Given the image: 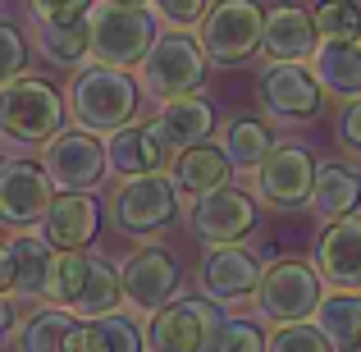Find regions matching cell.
<instances>
[{"instance_id":"obj_9","label":"cell","mask_w":361,"mask_h":352,"mask_svg":"<svg viewBox=\"0 0 361 352\" xmlns=\"http://www.w3.org/2000/svg\"><path fill=\"white\" fill-rule=\"evenodd\" d=\"M101 174H106V147L87 128H69L51 138V147H46V178H51V188L87 193Z\"/></svg>"},{"instance_id":"obj_14","label":"cell","mask_w":361,"mask_h":352,"mask_svg":"<svg viewBox=\"0 0 361 352\" xmlns=\"http://www.w3.org/2000/svg\"><path fill=\"white\" fill-rule=\"evenodd\" d=\"M256 284H261V265H256V256L247 252V247L220 243V247L206 252V261H202V289L211 293V302L247 298V293H256Z\"/></svg>"},{"instance_id":"obj_29","label":"cell","mask_w":361,"mask_h":352,"mask_svg":"<svg viewBox=\"0 0 361 352\" xmlns=\"http://www.w3.org/2000/svg\"><path fill=\"white\" fill-rule=\"evenodd\" d=\"M87 270H92V256L82 252H64V256H51V270H46V289L42 298H51L55 307H73L87 284Z\"/></svg>"},{"instance_id":"obj_5","label":"cell","mask_w":361,"mask_h":352,"mask_svg":"<svg viewBox=\"0 0 361 352\" xmlns=\"http://www.w3.org/2000/svg\"><path fill=\"white\" fill-rule=\"evenodd\" d=\"M261 37H265V14L256 0H215L206 9V23L197 42H202L206 60L238 64L261 51Z\"/></svg>"},{"instance_id":"obj_37","label":"cell","mask_w":361,"mask_h":352,"mask_svg":"<svg viewBox=\"0 0 361 352\" xmlns=\"http://www.w3.org/2000/svg\"><path fill=\"white\" fill-rule=\"evenodd\" d=\"M156 14L169 18V23H178V28H188L206 14V0H156Z\"/></svg>"},{"instance_id":"obj_28","label":"cell","mask_w":361,"mask_h":352,"mask_svg":"<svg viewBox=\"0 0 361 352\" xmlns=\"http://www.w3.org/2000/svg\"><path fill=\"white\" fill-rule=\"evenodd\" d=\"M224 160L229 165H238V169H261V160L270 156V147H274V138H270V128H265L261 119H233L229 128H224Z\"/></svg>"},{"instance_id":"obj_40","label":"cell","mask_w":361,"mask_h":352,"mask_svg":"<svg viewBox=\"0 0 361 352\" xmlns=\"http://www.w3.org/2000/svg\"><path fill=\"white\" fill-rule=\"evenodd\" d=\"M14 289V261H9V247H0V293Z\"/></svg>"},{"instance_id":"obj_25","label":"cell","mask_w":361,"mask_h":352,"mask_svg":"<svg viewBox=\"0 0 361 352\" xmlns=\"http://www.w3.org/2000/svg\"><path fill=\"white\" fill-rule=\"evenodd\" d=\"M229 160H224V151L220 147H188V151H178V160H174V183L183 188V193H215V188H224L229 183Z\"/></svg>"},{"instance_id":"obj_2","label":"cell","mask_w":361,"mask_h":352,"mask_svg":"<svg viewBox=\"0 0 361 352\" xmlns=\"http://www.w3.org/2000/svg\"><path fill=\"white\" fill-rule=\"evenodd\" d=\"M87 28L97 64H110V69L142 64V55L156 42V18L147 14V5H110L106 0L87 14Z\"/></svg>"},{"instance_id":"obj_16","label":"cell","mask_w":361,"mask_h":352,"mask_svg":"<svg viewBox=\"0 0 361 352\" xmlns=\"http://www.w3.org/2000/svg\"><path fill=\"white\" fill-rule=\"evenodd\" d=\"M165 160H169V147L160 142V133L151 123H123L106 142V165L128 174V178L133 174H160Z\"/></svg>"},{"instance_id":"obj_3","label":"cell","mask_w":361,"mask_h":352,"mask_svg":"<svg viewBox=\"0 0 361 352\" xmlns=\"http://www.w3.org/2000/svg\"><path fill=\"white\" fill-rule=\"evenodd\" d=\"M64 106L60 92L42 78H9L0 83V133L14 142H51L60 133Z\"/></svg>"},{"instance_id":"obj_18","label":"cell","mask_w":361,"mask_h":352,"mask_svg":"<svg viewBox=\"0 0 361 352\" xmlns=\"http://www.w3.org/2000/svg\"><path fill=\"white\" fill-rule=\"evenodd\" d=\"M97 220H101V206L87 193H64L46 211V243L60 247V252H82L97 238Z\"/></svg>"},{"instance_id":"obj_32","label":"cell","mask_w":361,"mask_h":352,"mask_svg":"<svg viewBox=\"0 0 361 352\" xmlns=\"http://www.w3.org/2000/svg\"><path fill=\"white\" fill-rule=\"evenodd\" d=\"M311 23H316V37H325V42H361V5L357 0H320Z\"/></svg>"},{"instance_id":"obj_13","label":"cell","mask_w":361,"mask_h":352,"mask_svg":"<svg viewBox=\"0 0 361 352\" xmlns=\"http://www.w3.org/2000/svg\"><path fill=\"white\" fill-rule=\"evenodd\" d=\"M192 229L206 238L211 247L220 243H238L243 233L256 229V202L238 188H215V193H202L192 211Z\"/></svg>"},{"instance_id":"obj_22","label":"cell","mask_w":361,"mask_h":352,"mask_svg":"<svg viewBox=\"0 0 361 352\" xmlns=\"http://www.w3.org/2000/svg\"><path fill=\"white\" fill-rule=\"evenodd\" d=\"M316 83L320 92H334V97H361V46L357 42H320L316 46Z\"/></svg>"},{"instance_id":"obj_27","label":"cell","mask_w":361,"mask_h":352,"mask_svg":"<svg viewBox=\"0 0 361 352\" xmlns=\"http://www.w3.org/2000/svg\"><path fill=\"white\" fill-rule=\"evenodd\" d=\"M9 261H14V293L23 298H37L46 289V270H51V247L32 233H18L9 238Z\"/></svg>"},{"instance_id":"obj_12","label":"cell","mask_w":361,"mask_h":352,"mask_svg":"<svg viewBox=\"0 0 361 352\" xmlns=\"http://www.w3.org/2000/svg\"><path fill=\"white\" fill-rule=\"evenodd\" d=\"M261 197L270 206H302L316 183V160L307 147H270V156L261 160Z\"/></svg>"},{"instance_id":"obj_33","label":"cell","mask_w":361,"mask_h":352,"mask_svg":"<svg viewBox=\"0 0 361 352\" xmlns=\"http://www.w3.org/2000/svg\"><path fill=\"white\" fill-rule=\"evenodd\" d=\"M206 352H265V334L252 320H224L211 334V348Z\"/></svg>"},{"instance_id":"obj_17","label":"cell","mask_w":361,"mask_h":352,"mask_svg":"<svg viewBox=\"0 0 361 352\" xmlns=\"http://www.w3.org/2000/svg\"><path fill=\"white\" fill-rule=\"evenodd\" d=\"M316 265L329 284L361 293V220H334L316 247Z\"/></svg>"},{"instance_id":"obj_10","label":"cell","mask_w":361,"mask_h":352,"mask_svg":"<svg viewBox=\"0 0 361 352\" xmlns=\"http://www.w3.org/2000/svg\"><path fill=\"white\" fill-rule=\"evenodd\" d=\"M174 211H178V197H174V183L165 174H133L115 193V220L128 233L165 229L174 220Z\"/></svg>"},{"instance_id":"obj_21","label":"cell","mask_w":361,"mask_h":352,"mask_svg":"<svg viewBox=\"0 0 361 352\" xmlns=\"http://www.w3.org/2000/svg\"><path fill=\"white\" fill-rule=\"evenodd\" d=\"M211 123H215L211 101H202V97H174V101H165V110L156 115L151 128L160 133V142H165L169 151H188V147H197V142H206Z\"/></svg>"},{"instance_id":"obj_20","label":"cell","mask_w":361,"mask_h":352,"mask_svg":"<svg viewBox=\"0 0 361 352\" xmlns=\"http://www.w3.org/2000/svg\"><path fill=\"white\" fill-rule=\"evenodd\" d=\"M64 352H147V334L128 316L110 311V316L82 320V325L73 320L69 339H64Z\"/></svg>"},{"instance_id":"obj_36","label":"cell","mask_w":361,"mask_h":352,"mask_svg":"<svg viewBox=\"0 0 361 352\" xmlns=\"http://www.w3.org/2000/svg\"><path fill=\"white\" fill-rule=\"evenodd\" d=\"M92 0H32L37 23H60V18H82Z\"/></svg>"},{"instance_id":"obj_24","label":"cell","mask_w":361,"mask_h":352,"mask_svg":"<svg viewBox=\"0 0 361 352\" xmlns=\"http://www.w3.org/2000/svg\"><path fill=\"white\" fill-rule=\"evenodd\" d=\"M316 329L329 339L334 352L361 348V293H329L316 307Z\"/></svg>"},{"instance_id":"obj_15","label":"cell","mask_w":361,"mask_h":352,"mask_svg":"<svg viewBox=\"0 0 361 352\" xmlns=\"http://www.w3.org/2000/svg\"><path fill=\"white\" fill-rule=\"evenodd\" d=\"M51 211V178L42 165H9L0 178V224H37Z\"/></svg>"},{"instance_id":"obj_35","label":"cell","mask_w":361,"mask_h":352,"mask_svg":"<svg viewBox=\"0 0 361 352\" xmlns=\"http://www.w3.org/2000/svg\"><path fill=\"white\" fill-rule=\"evenodd\" d=\"M27 64V46H23V32H18L14 23H5L0 18V83L18 78Z\"/></svg>"},{"instance_id":"obj_4","label":"cell","mask_w":361,"mask_h":352,"mask_svg":"<svg viewBox=\"0 0 361 352\" xmlns=\"http://www.w3.org/2000/svg\"><path fill=\"white\" fill-rule=\"evenodd\" d=\"M202 83H206V51H202L197 37L183 32V28L156 37L151 51L142 55V87L156 92V97H165V101L192 97Z\"/></svg>"},{"instance_id":"obj_41","label":"cell","mask_w":361,"mask_h":352,"mask_svg":"<svg viewBox=\"0 0 361 352\" xmlns=\"http://www.w3.org/2000/svg\"><path fill=\"white\" fill-rule=\"evenodd\" d=\"M110 5H151V0H110Z\"/></svg>"},{"instance_id":"obj_8","label":"cell","mask_w":361,"mask_h":352,"mask_svg":"<svg viewBox=\"0 0 361 352\" xmlns=\"http://www.w3.org/2000/svg\"><path fill=\"white\" fill-rule=\"evenodd\" d=\"M256 92H261V106L270 110L274 119H316L320 115V101H325L316 73L302 69V64H293V60L265 64Z\"/></svg>"},{"instance_id":"obj_6","label":"cell","mask_w":361,"mask_h":352,"mask_svg":"<svg viewBox=\"0 0 361 352\" xmlns=\"http://www.w3.org/2000/svg\"><path fill=\"white\" fill-rule=\"evenodd\" d=\"M224 325L220 302L211 298H183L169 302L151 316L147 329V352H206L211 348V334Z\"/></svg>"},{"instance_id":"obj_23","label":"cell","mask_w":361,"mask_h":352,"mask_svg":"<svg viewBox=\"0 0 361 352\" xmlns=\"http://www.w3.org/2000/svg\"><path fill=\"white\" fill-rule=\"evenodd\" d=\"M307 202H311V211H316L320 220L334 224V220H343V215L357 211V202H361V178L348 165H320Z\"/></svg>"},{"instance_id":"obj_26","label":"cell","mask_w":361,"mask_h":352,"mask_svg":"<svg viewBox=\"0 0 361 352\" xmlns=\"http://www.w3.org/2000/svg\"><path fill=\"white\" fill-rule=\"evenodd\" d=\"M42 55L51 64H64V69H78L82 55H92V28L87 14L82 18H60V23H42Z\"/></svg>"},{"instance_id":"obj_34","label":"cell","mask_w":361,"mask_h":352,"mask_svg":"<svg viewBox=\"0 0 361 352\" xmlns=\"http://www.w3.org/2000/svg\"><path fill=\"white\" fill-rule=\"evenodd\" d=\"M265 352H334V348H329V339L320 334L316 325H307V320H293V325H283L279 334L265 344Z\"/></svg>"},{"instance_id":"obj_42","label":"cell","mask_w":361,"mask_h":352,"mask_svg":"<svg viewBox=\"0 0 361 352\" xmlns=\"http://www.w3.org/2000/svg\"><path fill=\"white\" fill-rule=\"evenodd\" d=\"M5 169H9V165H5V156H0V178H5Z\"/></svg>"},{"instance_id":"obj_39","label":"cell","mask_w":361,"mask_h":352,"mask_svg":"<svg viewBox=\"0 0 361 352\" xmlns=\"http://www.w3.org/2000/svg\"><path fill=\"white\" fill-rule=\"evenodd\" d=\"M14 334V307L5 302V293H0V348H5V339Z\"/></svg>"},{"instance_id":"obj_19","label":"cell","mask_w":361,"mask_h":352,"mask_svg":"<svg viewBox=\"0 0 361 352\" xmlns=\"http://www.w3.org/2000/svg\"><path fill=\"white\" fill-rule=\"evenodd\" d=\"M261 46L274 55V60H293V64H302L307 55H316V23H311V14L307 9H298V5H279V9H270L265 14V37H261Z\"/></svg>"},{"instance_id":"obj_11","label":"cell","mask_w":361,"mask_h":352,"mask_svg":"<svg viewBox=\"0 0 361 352\" xmlns=\"http://www.w3.org/2000/svg\"><path fill=\"white\" fill-rule=\"evenodd\" d=\"M119 284H123V298L142 311H160L174 302L178 293V265L165 247H137V252L123 261L119 270Z\"/></svg>"},{"instance_id":"obj_1","label":"cell","mask_w":361,"mask_h":352,"mask_svg":"<svg viewBox=\"0 0 361 352\" xmlns=\"http://www.w3.org/2000/svg\"><path fill=\"white\" fill-rule=\"evenodd\" d=\"M69 110L87 133H115L137 115V87L123 69L110 64H92L73 78L69 87Z\"/></svg>"},{"instance_id":"obj_31","label":"cell","mask_w":361,"mask_h":352,"mask_svg":"<svg viewBox=\"0 0 361 352\" xmlns=\"http://www.w3.org/2000/svg\"><path fill=\"white\" fill-rule=\"evenodd\" d=\"M73 320L64 307H51L42 316H32L23 329H18V352H64V339H69Z\"/></svg>"},{"instance_id":"obj_38","label":"cell","mask_w":361,"mask_h":352,"mask_svg":"<svg viewBox=\"0 0 361 352\" xmlns=\"http://www.w3.org/2000/svg\"><path fill=\"white\" fill-rule=\"evenodd\" d=\"M338 138H343L348 151H357V156H361V101H353V106L338 115Z\"/></svg>"},{"instance_id":"obj_7","label":"cell","mask_w":361,"mask_h":352,"mask_svg":"<svg viewBox=\"0 0 361 352\" xmlns=\"http://www.w3.org/2000/svg\"><path fill=\"white\" fill-rule=\"evenodd\" d=\"M320 298H325L320 274L311 270V265H302V261L270 265V270L261 274V284H256V307H261V316L279 320V325H293V320L316 316Z\"/></svg>"},{"instance_id":"obj_30","label":"cell","mask_w":361,"mask_h":352,"mask_svg":"<svg viewBox=\"0 0 361 352\" xmlns=\"http://www.w3.org/2000/svg\"><path fill=\"white\" fill-rule=\"evenodd\" d=\"M119 298H123L119 274L110 270V265L92 261L87 284H82V293H78V302H73V311H78V316H87V320H97V316H110V311H119Z\"/></svg>"}]
</instances>
